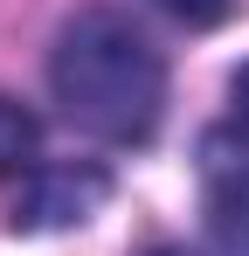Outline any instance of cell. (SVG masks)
Instances as JSON below:
<instances>
[{
  "mask_svg": "<svg viewBox=\"0 0 249 256\" xmlns=\"http://www.w3.org/2000/svg\"><path fill=\"white\" fill-rule=\"evenodd\" d=\"M35 146H42V118L28 111V104L0 97V180L35 166Z\"/></svg>",
  "mask_w": 249,
  "mask_h": 256,
  "instance_id": "277c9868",
  "label": "cell"
},
{
  "mask_svg": "<svg viewBox=\"0 0 249 256\" xmlns=\"http://www.w3.org/2000/svg\"><path fill=\"white\" fill-rule=\"evenodd\" d=\"M146 256H194V250H173V242H166V250H146Z\"/></svg>",
  "mask_w": 249,
  "mask_h": 256,
  "instance_id": "52a82bcc",
  "label": "cell"
},
{
  "mask_svg": "<svg viewBox=\"0 0 249 256\" xmlns=\"http://www.w3.org/2000/svg\"><path fill=\"white\" fill-rule=\"evenodd\" d=\"M111 201V173L104 166H42L14 208V228L28 236H48V228H76Z\"/></svg>",
  "mask_w": 249,
  "mask_h": 256,
  "instance_id": "3957f363",
  "label": "cell"
},
{
  "mask_svg": "<svg viewBox=\"0 0 249 256\" xmlns=\"http://www.w3.org/2000/svg\"><path fill=\"white\" fill-rule=\"evenodd\" d=\"M152 7H160V14H173L180 28H214L236 0H152Z\"/></svg>",
  "mask_w": 249,
  "mask_h": 256,
  "instance_id": "5b68a950",
  "label": "cell"
},
{
  "mask_svg": "<svg viewBox=\"0 0 249 256\" xmlns=\"http://www.w3.org/2000/svg\"><path fill=\"white\" fill-rule=\"evenodd\" d=\"M228 132H242V138H249V62L228 76Z\"/></svg>",
  "mask_w": 249,
  "mask_h": 256,
  "instance_id": "8992f818",
  "label": "cell"
},
{
  "mask_svg": "<svg viewBox=\"0 0 249 256\" xmlns=\"http://www.w3.org/2000/svg\"><path fill=\"white\" fill-rule=\"evenodd\" d=\"M201 214L222 256H249V138L228 125L201 138Z\"/></svg>",
  "mask_w": 249,
  "mask_h": 256,
  "instance_id": "7a4b0ae2",
  "label": "cell"
},
{
  "mask_svg": "<svg viewBox=\"0 0 249 256\" xmlns=\"http://www.w3.org/2000/svg\"><path fill=\"white\" fill-rule=\"evenodd\" d=\"M48 90L62 118L83 125L104 146H146L166 118V56L124 14L83 7L76 21L56 35L48 56Z\"/></svg>",
  "mask_w": 249,
  "mask_h": 256,
  "instance_id": "6da1fadb",
  "label": "cell"
}]
</instances>
